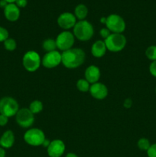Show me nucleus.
<instances>
[{
  "instance_id": "f257e3e1",
  "label": "nucleus",
  "mask_w": 156,
  "mask_h": 157,
  "mask_svg": "<svg viewBox=\"0 0 156 157\" xmlns=\"http://www.w3.org/2000/svg\"><path fill=\"white\" fill-rule=\"evenodd\" d=\"M86 54L81 48H70L61 54V63L68 69H75L84 64Z\"/></svg>"
},
{
  "instance_id": "f03ea898",
  "label": "nucleus",
  "mask_w": 156,
  "mask_h": 157,
  "mask_svg": "<svg viewBox=\"0 0 156 157\" xmlns=\"http://www.w3.org/2000/svg\"><path fill=\"white\" fill-rule=\"evenodd\" d=\"M73 29V34L75 38L82 41H89L91 39L94 34L93 25L87 20L76 21Z\"/></svg>"
},
{
  "instance_id": "7ed1b4c3",
  "label": "nucleus",
  "mask_w": 156,
  "mask_h": 157,
  "mask_svg": "<svg viewBox=\"0 0 156 157\" xmlns=\"http://www.w3.org/2000/svg\"><path fill=\"white\" fill-rule=\"evenodd\" d=\"M107 50L112 52H119L125 48L127 39L122 34L111 33L110 36L104 40Z\"/></svg>"
},
{
  "instance_id": "20e7f679",
  "label": "nucleus",
  "mask_w": 156,
  "mask_h": 157,
  "mask_svg": "<svg viewBox=\"0 0 156 157\" xmlns=\"http://www.w3.org/2000/svg\"><path fill=\"white\" fill-rule=\"evenodd\" d=\"M22 64L28 71H36L41 64V56L35 51H28L23 56Z\"/></svg>"
},
{
  "instance_id": "39448f33",
  "label": "nucleus",
  "mask_w": 156,
  "mask_h": 157,
  "mask_svg": "<svg viewBox=\"0 0 156 157\" xmlns=\"http://www.w3.org/2000/svg\"><path fill=\"white\" fill-rule=\"evenodd\" d=\"M19 110V105L15 99L12 97H4L0 101V114L8 117H12L16 115Z\"/></svg>"
},
{
  "instance_id": "423d86ee",
  "label": "nucleus",
  "mask_w": 156,
  "mask_h": 157,
  "mask_svg": "<svg viewBox=\"0 0 156 157\" xmlns=\"http://www.w3.org/2000/svg\"><path fill=\"white\" fill-rule=\"evenodd\" d=\"M105 25L106 28H107L111 33L122 34L126 27L125 20L117 14H111L106 17Z\"/></svg>"
},
{
  "instance_id": "0eeeda50",
  "label": "nucleus",
  "mask_w": 156,
  "mask_h": 157,
  "mask_svg": "<svg viewBox=\"0 0 156 157\" xmlns=\"http://www.w3.org/2000/svg\"><path fill=\"white\" fill-rule=\"evenodd\" d=\"M45 139L44 133L38 128L29 129L24 134V140L26 144L32 147L42 146Z\"/></svg>"
},
{
  "instance_id": "6e6552de",
  "label": "nucleus",
  "mask_w": 156,
  "mask_h": 157,
  "mask_svg": "<svg viewBox=\"0 0 156 157\" xmlns=\"http://www.w3.org/2000/svg\"><path fill=\"white\" fill-rule=\"evenodd\" d=\"M56 44L58 49L62 52L72 48L75 41V37L70 31H64L57 36Z\"/></svg>"
},
{
  "instance_id": "1a4fd4ad",
  "label": "nucleus",
  "mask_w": 156,
  "mask_h": 157,
  "mask_svg": "<svg viewBox=\"0 0 156 157\" xmlns=\"http://www.w3.org/2000/svg\"><path fill=\"white\" fill-rule=\"evenodd\" d=\"M35 114L31 112L29 108L19 109L15 115V121L21 128H29L35 122Z\"/></svg>"
},
{
  "instance_id": "9d476101",
  "label": "nucleus",
  "mask_w": 156,
  "mask_h": 157,
  "mask_svg": "<svg viewBox=\"0 0 156 157\" xmlns=\"http://www.w3.org/2000/svg\"><path fill=\"white\" fill-rule=\"evenodd\" d=\"M61 63V54L58 51L47 52L41 59V64L44 67L48 69L54 68Z\"/></svg>"
},
{
  "instance_id": "9b49d317",
  "label": "nucleus",
  "mask_w": 156,
  "mask_h": 157,
  "mask_svg": "<svg viewBox=\"0 0 156 157\" xmlns=\"http://www.w3.org/2000/svg\"><path fill=\"white\" fill-rule=\"evenodd\" d=\"M57 22H58L59 27L64 29L65 31H67L68 29L74 27L76 23V18L75 17L74 14H72L71 12H66L61 14L58 16Z\"/></svg>"
},
{
  "instance_id": "f8f14e48",
  "label": "nucleus",
  "mask_w": 156,
  "mask_h": 157,
  "mask_svg": "<svg viewBox=\"0 0 156 157\" xmlns=\"http://www.w3.org/2000/svg\"><path fill=\"white\" fill-rule=\"evenodd\" d=\"M65 150V144L61 140H54L50 141L47 148V152L50 157H61L63 156Z\"/></svg>"
},
{
  "instance_id": "ddd939ff",
  "label": "nucleus",
  "mask_w": 156,
  "mask_h": 157,
  "mask_svg": "<svg viewBox=\"0 0 156 157\" xmlns=\"http://www.w3.org/2000/svg\"><path fill=\"white\" fill-rule=\"evenodd\" d=\"M90 93L93 98L96 100H103L107 97L109 93L108 88L102 83L96 82L90 85Z\"/></svg>"
},
{
  "instance_id": "4468645a",
  "label": "nucleus",
  "mask_w": 156,
  "mask_h": 157,
  "mask_svg": "<svg viewBox=\"0 0 156 157\" xmlns=\"http://www.w3.org/2000/svg\"><path fill=\"white\" fill-rule=\"evenodd\" d=\"M4 15L9 21H16L20 17V9L15 3H9L4 9Z\"/></svg>"
},
{
  "instance_id": "2eb2a0df",
  "label": "nucleus",
  "mask_w": 156,
  "mask_h": 157,
  "mask_svg": "<svg viewBox=\"0 0 156 157\" xmlns=\"http://www.w3.org/2000/svg\"><path fill=\"white\" fill-rule=\"evenodd\" d=\"M85 79L90 84L98 82L100 78V70L96 65H90L85 71Z\"/></svg>"
},
{
  "instance_id": "dca6fc26",
  "label": "nucleus",
  "mask_w": 156,
  "mask_h": 157,
  "mask_svg": "<svg viewBox=\"0 0 156 157\" xmlns=\"http://www.w3.org/2000/svg\"><path fill=\"white\" fill-rule=\"evenodd\" d=\"M15 144V134L12 130L5 131L0 137V147L3 149H9Z\"/></svg>"
},
{
  "instance_id": "f3484780",
  "label": "nucleus",
  "mask_w": 156,
  "mask_h": 157,
  "mask_svg": "<svg viewBox=\"0 0 156 157\" xmlns=\"http://www.w3.org/2000/svg\"><path fill=\"white\" fill-rule=\"evenodd\" d=\"M106 50V46L104 41L98 40V41H95L93 44V45H92L91 53L93 57L99 58H102V57H103L105 55Z\"/></svg>"
},
{
  "instance_id": "a211bd4d",
  "label": "nucleus",
  "mask_w": 156,
  "mask_h": 157,
  "mask_svg": "<svg viewBox=\"0 0 156 157\" xmlns=\"http://www.w3.org/2000/svg\"><path fill=\"white\" fill-rule=\"evenodd\" d=\"M88 15V9L84 4H79L76 6L74 9V15L79 21L85 20Z\"/></svg>"
},
{
  "instance_id": "6ab92c4d",
  "label": "nucleus",
  "mask_w": 156,
  "mask_h": 157,
  "mask_svg": "<svg viewBox=\"0 0 156 157\" xmlns=\"http://www.w3.org/2000/svg\"><path fill=\"white\" fill-rule=\"evenodd\" d=\"M42 47L46 52H54V51H56L58 49L56 41L53 38H47V39L44 40L43 41Z\"/></svg>"
},
{
  "instance_id": "aec40b11",
  "label": "nucleus",
  "mask_w": 156,
  "mask_h": 157,
  "mask_svg": "<svg viewBox=\"0 0 156 157\" xmlns=\"http://www.w3.org/2000/svg\"><path fill=\"white\" fill-rule=\"evenodd\" d=\"M29 110H31L33 114H37L39 113L40 112L42 111L43 110V104L41 101H38V100H35V101H32L29 106Z\"/></svg>"
},
{
  "instance_id": "412c9836",
  "label": "nucleus",
  "mask_w": 156,
  "mask_h": 157,
  "mask_svg": "<svg viewBox=\"0 0 156 157\" xmlns=\"http://www.w3.org/2000/svg\"><path fill=\"white\" fill-rule=\"evenodd\" d=\"M91 84L86 79H80L76 82V88L80 92H87L90 90Z\"/></svg>"
},
{
  "instance_id": "4be33fe9",
  "label": "nucleus",
  "mask_w": 156,
  "mask_h": 157,
  "mask_svg": "<svg viewBox=\"0 0 156 157\" xmlns=\"http://www.w3.org/2000/svg\"><path fill=\"white\" fill-rule=\"evenodd\" d=\"M4 47L6 50L9 51V52H13L17 48V42L14 38H9L3 42Z\"/></svg>"
},
{
  "instance_id": "5701e85b",
  "label": "nucleus",
  "mask_w": 156,
  "mask_h": 157,
  "mask_svg": "<svg viewBox=\"0 0 156 157\" xmlns=\"http://www.w3.org/2000/svg\"><path fill=\"white\" fill-rule=\"evenodd\" d=\"M137 146L139 150L142 151H147L151 146V144L147 138H141L138 140Z\"/></svg>"
},
{
  "instance_id": "b1692460",
  "label": "nucleus",
  "mask_w": 156,
  "mask_h": 157,
  "mask_svg": "<svg viewBox=\"0 0 156 157\" xmlns=\"http://www.w3.org/2000/svg\"><path fill=\"white\" fill-rule=\"evenodd\" d=\"M145 55L151 61H156V45H151L145 51Z\"/></svg>"
},
{
  "instance_id": "393cba45",
  "label": "nucleus",
  "mask_w": 156,
  "mask_h": 157,
  "mask_svg": "<svg viewBox=\"0 0 156 157\" xmlns=\"http://www.w3.org/2000/svg\"><path fill=\"white\" fill-rule=\"evenodd\" d=\"M9 38V34L7 29L0 26V42H4L7 38Z\"/></svg>"
},
{
  "instance_id": "a878e982",
  "label": "nucleus",
  "mask_w": 156,
  "mask_h": 157,
  "mask_svg": "<svg viewBox=\"0 0 156 157\" xmlns=\"http://www.w3.org/2000/svg\"><path fill=\"white\" fill-rule=\"evenodd\" d=\"M147 155L148 157H156V144H151L148 150H147Z\"/></svg>"
},
{
  "instance_id": "bb28decb",
  "label": "nucleus",
  "mask_w": 156,
  "mask_h": 157,
  "mask_svg": "<svg viewBox=\"0 0 156 157\" xmlns=\"http://www.w3.org/2000/svg\"><path fill=\"white\" fill-rule=\"evenodd\" d=\"M110 34H111V32H110V31L107 28H102V29H101L100 31H99V35H100L101 38H103L104 40H105L106 38H108L110 35Z\"/></svg>"
},
{
  "instance_id": "cd10ccee",
  "label": "nucleus",
  "mask_w": 156,
  "mask_h": 157,
  "mask_svg": "<svg viewBox=\"0 0 156 157\" xmlns=\"http://www.w3.org/2000/svg\"><path fill=\"white\" fill-rule=\"evenodd\" d=\"M149 72L152 76L156 78V61H152L149 65Z\"/></svg>"
},
{
  "instance_id": "c85d7f7f",
  "label": "nucleus",
  "mask_w": 156,
  "mask_h": 157,
  "mask_svg": "<svg viewBox=\"0 0 156 157\" xmlns=\"http://www.w3.org/2000/svg\"><path fill=\"white\" fill-rule=\"evenodd\" d=\"M9 122V117L3 114H0V127H5Z\"/></svg>"
},
{
  "instance_id": "c756f323",
  "label": "nucleus",
  "mask_w": 156,
  "mask_h": 157,
  "mask_svg": "<svg viewBox=\"0 0 156 157\" xmlns=\"http://www.w3.org/2000/svg\"><path fill=\"white\" fill-rule=\"evenodd\" d=\"M15 4L18 6V8H24L28 5V0H16Z\"/></svg>"
},
{
  "instance_id": "7c9ffc66",
  "label": "nucleus",
  "mask_w": 156,
  "mask_h": 157,
  "mask_svg": "<svg viewBox=\"0 0 156 157\" xmlns=\"http://www.w3.org/2000/svg\"><path fill=\"white\" fill-rule=\"evenodd\" d=\"M123 106L125 107V108H130V107L132 106V100L129 99V98L125 99L123 103Z\"/></svg>"
},
{
  "instance_id": "2f4dec72",
  "label": "nucleus",
  "mask_w": 156,
  "mask_h": 157,
  "mask_svg": "<svg viewBox=\"0 0 156 157\" xmlns=\"http://www.w3.org/2000/svg\"><path fill=\"white\" fill-rule=\"evenodd\" d=\"M8 4H9V3H8L7 2L5 1V0H0V8H2V9H4L7 6Z\"/></svg>"
},
{
  "instance_id": "473e14b6",
  "label": "nucleus",
  "mask_w": 156,
  "mask_h": 157,
  "mask_svg": "<svg viewBox=\"0 0 156 157\" xmlns=\"http://www.w3.org/2000/svg\"><path fill=\"white\" fill-rule=\"evenodd\" d=\"M0 157H6V150L0 147Z\"/></svg>"
},
{
  "instance_id": "72a5a7b5",
  "label": "nucleus",
  "mask_w": 156,
  "mask_h": 157,
  "mask_svg": "<svg viewBox=\"0 0 156 157\" xmlns=\"http://www.w3.org/2000/svg\"><path fill=\"white\" fill-rule=\"evenodd\" d=\"M50 143V141H49V140L45 139V140H44V143H43L42 146L44 147H46V148H47V147H48V146H49Z\"/></svg>"
},
{
  "instance_id": "f704fd0d",
  "label": "nucleus",
  "mask_w": 156,
  "mask_h": 157,
  "mask_svg": "<svg viewBox=\"0 0 156 157\" xmlns=\"http://www.w3.org/2000/svg\"><path fill=\"white\" fill-rule=\"evenodd\" d=\"M66 157H78V156L73 153H68L66 155Z\"/></svg>"
},
{
  "instance_id": "c9c22d12",
  "label": "nucleus",
  "mask_w": 156,
  "mask_h": 157,
  "mask_svg": "<svg viewBox=\"0 0 156 157\" xmlns=\"http://www.w3.org/2000/svg\"><path fill=\"white\" fill-rule=\"evenodd\" d=\"M106 17H102L100 18V22L102 24H106Z\"/></svg>"
},
{
  "instance_id": "e433bc0d",
  "label": "nucleus",
  "mask_w": 156,
  "mask_h": 157,
  "mask_svg": "<svg viewBox=\"0 0 156 157\" xmlns=\"http://www.w3.org/2000/svg\"><path fill=\"white\" fill-rule=\"evenodd\" d=\"M6 2H7L8 3H15L16 0H5Z\"/></svg>"
},
{
  "instance_id": "4c0bfd02",
  "label": "nucleus",
  "mask_w": 156,
  "mask_h": 157,
  "mask_svg": "<svg viewBox=\"0 0 156 157\" xmlns=\"http://www.w3.org/2000/svg\"><path fill=\"white\" fill-rule=\"evenodd\" d=\"M155 94H156V87H155Z\"/></svg>"
},
{
  "instance_id": "58836bf2",
  "label": "nucleus",
  "mask_w": 156,
  "mask_h": 157,
  "mask_svg": "<svg viewBox=\"0 0 156 157\" xmlns=\"http://www.w3.org/2000/svg\"><path fill=\"white\" fill-rule=\"evenodd\" d=\"M0 101H1V98H0Z\"/></svg>"
}]
</instances>
